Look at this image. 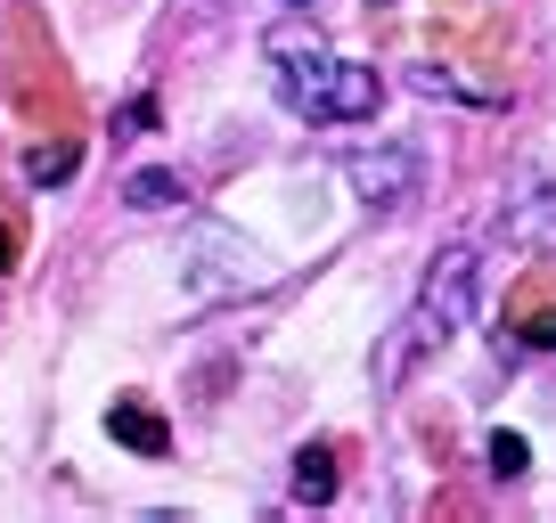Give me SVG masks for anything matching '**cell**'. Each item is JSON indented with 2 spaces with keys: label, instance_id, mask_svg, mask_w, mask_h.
<instances>
[{
  "label": "cell",
  "instance_id": "30bf717a",
  "mask_svg": "<svg viewBox=\"0 0 556 523\" xmlns=\"http://www.w3.org/2000/svg\"><path fill=\"white\" fill-rule=\"evenodd\" d=\"M262 50H270V66H287V58H312L319 50V25H270V41H262Z\"/></svg>",
  "mask_w": 556,
  "mask_h": 523
},
{
  "label": "cell",
  "instance_id": "9a60e30c",
  "mask_svg": "<svg viewBox=\"0 0 556 523\" xmlns=\"http://www.w3.org/2000/svg\"><path fill=\"white\" fill-rule=\"evenodd\" d=\"M278 9H312V0H278Z\"/></svg>",
  "mask_w": 556,
  "mask_h": 523
},
{
  "label": "cell",
  "instance_id": "7c38bea8",
  "mask_svg": "<svg viewBox=\"0 0 556 523\" xmlns=\"http://www.w3.org/2000/svg\"><path fill=\"white\" fill-rule=\"evenodd\" d=\"M66 173H74V148H34V156H25V180H41V189L66 180Z\"/></svg>",
  "mask_w": 556,
  "mask_h": 523
},
{
  "label": "cell",
  "instance_id": "3957f363",
  "mask_svg": "<svg viewBox=\"0 0 556 523\" xmlns=\"http://www.w3.org/2000/svg\"><path fill=\"white\" fill-rule=\"evenodd\" d=\"M344 180L368 213H409L417 189H426V156L409 140H377V148H352L344 156Z\"/></svg>",
  "mask_w": 556,
  "mask_h": 523
},
{
  "label": "cell",
  "instance_id": "5b68a950",
  "mask_svg": "<svg viewBox=\"0 0 556 523\" xmlns=\"http://www.w3.org/2000/svg\"><path fill=\"white\" fill-rule=\"evenodd\" d=\"M106 434H115L123 450H139V458H164V450H173V425H164L148 401H115V409H106Z\"/></svg>",
  "mask_w": 556,
  "mask_h": 523
},
{
  "label": "cell",
  "instance_id": "7a4b0ae2",
  "mask_svg": "<svg viewBox=\"0 0 556 523\" xmlns=\"http://www.w3.org/2000/svg\"><path fill=\"white\" fill-rule=\"evenodd\" d=\"M467 319H475V245H442V254L426 262L417 303L401 311V328H409L417 352H442L451 335H467Z\"/></svg>",
  "mask_w": 556,
  "mask_h": 523
},
{
  "label": "cell",
  "instance_id": "ba28073f",
  "mask_svg": "<svg viewBox=\"0 0 556 523\" xmlns=\"http://www.w3.org/2000/svg\"><path fill=\"white\" fill-rule=\"evenodd\" d=\"M409 82L426 90V99H467V106H500V90L467 82V74H458V66H409Z\"/></svg>",
  "mask_w": 556,
  "mask_h": 523
},
{
  "label": "cell",
  "instance_id": "52a82bcc",
  "mask_svg": "<svg viewBox=\"0 0 556 523\" xmlns=\"http://www.w3.org/2000/svg\"><path fill=\"white\" fill-rule=\"evenodd\" d=\"M417 360H426V352H417V344H409V328L393 319V328H384V352H377V368H368V377H377V401H393L401 384H409V368H417Z\"/></svg>",
  "mask_w": 556,
  "mask_h": 523
},
{
  "label": "cell",
  "instance_id": "8992f818",
  "mask_svg": "<svg viewBox=\"0 0 556 523\" xmlns=\"http://www.w3.org/2000/svg\"><path fill=\"white\" fill-rule=\"evenodd\" d=\"M123 205H131V213H173V205H189V180L164 173V164H148V173L123 180Z\"/></svg>",
  "mask_w": 556,
  "mask_h": 523
},
{
  "label": "cell",
  "instance_id": "5bb4252c",
  "mask_svg": "<svg viewBox=\"0 0 556 523\" xmlns=\"http://www.w3.org/2000/svg\"><path fill=\"white\" fill-rule=\"evenodd\" d=\"M9 254H17V238H9V229H0V270H9Z\"/></svg>",
  "mask_w": 556,
  "mask_h": 523
},
{
  "label": "cell",
  "instance_id": "8fae6325",
  "mask_svg": "<svg viewBox=\"0 0 556 523\" xmlns=\"http://www.w3.org/2000/svg\"><path fill=\"white\" fill-rule=\"evenodd\" d=\"M491 474H500V483L532 474V442H523V434H491Z\"/></svg>",
  "mask_w": 556,
  "mask_h": 523
},
{
  "label": "cell",
  "instance_id": "4fadbf2b",
  "mask_svg": "<svg viewBox=\"0 0 556 523\" xmlns=\"http://www.w3.org/2000/svg\"><path fill=\"white\" fill-rule=\"evenodd\" d=\"M523 344H532V352H556V311H540L532 328H523Z\"/></svg>",
  "mask_w": 556,
  "mask_h": 523
},
{
  "label": "cell",
  "instance_id": "277c9868",
  "mask_svg": "<svg viewBox=\"0 0 556 523\" xmlns=\"http://www.w3.org/2000/svg\"><path fill=\"white\" fill-rule=\"evenodd\" d=\"M500 238L523 245V254H556V180L548 173H523L500 205Z\"/></svg>",
  "mask_w": 556,
  "mask_h": 523
},
{
  "label": "cell",
  "instance_id": "9c48e42d",
  "mask_svg": "<svg viewBox=\"0 0 556 523\" xmlns=\"http://www.w3.org/2000/svg\"><path fill=\"white\" fill-rule=\"evenodd\" d=\"M328 499H336V458L295 450V507H328Z\"/></svg>",
  "mask_w": 556,
  "mask_h": 523
},
{
  "label": "cell",
  "instance_id": "6da1fadb",
  "mask_svg": "<svg viewBox=\"0 0 556 523\" xmlns=\"http://www.w3.org/2000/svg\"><path fill=\"white\" fill-rule=\"evenodd\" d=\"M377 99H384V74L361 66V58L312 50V58H287V66H278V106L303 115V123H368Z\"/></svg>",
  "mask_w": 556,
  "mask_h": 523
}]
</instances>
